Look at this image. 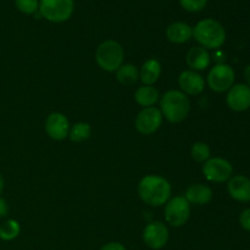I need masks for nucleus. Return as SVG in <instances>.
I'll return each instance as SVG.
<instances>
[{
  "label": "nucleus",
  "mask_w": 250,
  "mask_h": 250,
  "mask_svg": "<svg viewBox=\"0 0 250 250\" xmlns=\"http://www.w3.org/2000/svg\"><path fill=\"white\" fill-rule=\"evenodd\" d=\"M138 194L148 205L161 207L170 199L171 186L168 181L161 176L149 175L142 178L139 182Z\"/></svg>",
  "instance_id": "f257e3e1"
},
{
  "label": "nucleus",
  "mask_w": 250,
  "mask_h": 250,
  "mask_svg": "<svg viewBox=\"0 0 250 250\" xmlns=\"http://www.w3.org/2000/svg\"><path fill=\"white\" fill-rule=\"evenodd\" d=\"M160 111L171 124H180L189 115V98L180 90H168L160 100Z\"/></svg>",
  "instance_id": "f03ea898"
},
{
  "label": "nucleus",
  "mask_w": 250,
  "mask_h": 250,
  "mask_svg": "<svg viewBox=\"0 0 250 250\" xmlns=\"http://www.w3.org/2000/svg\"><path fill=\"white\" fill-rule=\"evenodd\" d=\"M193 37L205 49H217L226 41V31L220 22L212 19L198 22L193 28Z\"/></svg>",
  "instance_id": "7ed1b4c3"
},
{
  "label": "nucleus",
  "mask_w": 250,
  "mask_h": 250,
  "mask_svg": "<svg viewBox=\"0 0 250 250\" xmlns=\"http://www.w3.org/2000/svg\"><path fill=\"white\" fill-rule=\"evenodd\" d=\"M125 58V51L121 44L115 41H105L98 46L95 53V60L100 68L114 72L122 65Z\"/></svg>",
  "instance_id": "20e7f679"
},
{
  "label": "nucleus",
  "mask_w": 250,
  "mask_h": 250,
  "mask_svg": "<svg viewBox=\"0 0 250 250\" xmlns=\"http://www.w3.org/2000/svg\"><path fill=\"white\" fill-rule=\"evenodd\" d=\"M73 7V0H41L39 14L48 21L63 22L70 19Z\"/></svg>",
  "instance_id": "39448f33"
},
{
  "label": "nucleus",
  "mask_w": 250,
  "mask_h": 250,
  "mask_svg": "<svg viewBox=\"0 0 250 250\" xmlns=\"http://www.w3.org/2000/svg\"><path fill=\"white\" fill-rule=\"evenodd\" d=\"M190 215V204L185 197H175L165 207V220L173 227H181L187 224Z\"/></svg>",
  "instance_id": "423d86ee"
},
{
  "label": "nucleus",
  "mask_w": 250,
  "mask_h": 250,
  "mask_svg": "<svg viewBox=\"0 0 250 250\" xmlns=\"http://www.w3.org/2000/svg\"><path fill=\"white\" fill-rule=\"evenodd\" d=\"M234 83V71L227 63H217L208 75V84L214 92L224 93Z\"/></svg>",
  "instance_id": "0eeeda50"
},
{
  "label": "nucleus",
  "mask_w": 250,
  "mask_h": 250,
  "mask_svg": "<svg viewBox=\"0 0 250 250\" xmlns=\"http://www.w3.org/2000/svg\"><path fill=\"white\" fill-rule=\"evenodd\" d=\"M232 172H233L232 165L226 159L222 158L209 159L203 166V173L210 182H226L232 177Z\"/></svg>",
  "instance_id": "6e6552de"
},
{
  "label": "nucleus",
  "mask_w": 250,
  "mask_h": 250,
  "mask_svg": "<svg viewBox=\"0 0 250 250\" xmlns=\"http://www.w3.org/2000/svg\"><path fill=\"white\" fill-rule=\"evenodd\" d=\"M163 124V114L158 107H144L136 117V128L142 134H153Z\"/></svg>",
  "instance_id": "1a4fd4ad"
},
{
  "label": "nucleus",
  "mask_w": 250,
  "mask_h": 250,
  "mask_svg": "<svg viewBox=\"0 0 250 250\" xmlns=\"http://www.w3.org/2000/svg\"><path fill=\"white\" fill-rule=\"evenodd\" d=\"M143 241L150 249L159 250L168 241V229L163 222L154 221L146 225L143 231Z\"/></svg>",
  "instance_id": "9d476101"
},
{
  "label": "nucleus",
  "mask_w": 250,
  "mask_h": 250,
  "mask_svg": "<svg viewBox=\"0 0 250 250\" xmlns=\"http://www.w3.org/2000/svg\"><path fill=\"white\" fill-rule=\"evenodd\" d=\"M227 105L233 111H246L250 107V87L248 84L238 83L229 89L226 98Z\"/></svg>",
  "instance_id": "9b49d317"
},
{
  "label": "nucleus",
  "mask_w": 250,
  "mask_h": 250,
  "mask_svg": "<svg viewBox=\"0 0 250 250\" xmlns=\"http://www.w3.org/2000/svg\"><path fill=\"white\" fill-rule=\"evenodd\" d=\"M45 131L54 141H63L68 137L70 124L67 117L60 112H53L45 121Z\"/></svg>",
  "instance_id": "f8f14e48"
},
{
  "label": "nucleus",
  "mask_w": 250,
  "mask_h": 250,
  "mask_svg": "<svg viewBox=\"0 0 250 250\" xmlns=\"http://www.w3.org/2000/svg\"><path fill=\"white\" fill-rule=\"evenodd\" d=\"M178 84L185 94L198 95L204 90L205 81L202 76L193 70L183 71L178 77Z\"/></svg>",
  "instance_id": "ddd939ff"
},
{
  "label": "nucleus",
  "mask_w": 250,
  "mask_h": 250,
  "mask_svg": "<svg viewBox=\"0 0 250 250\" xmlns=\"http://www.w3.org/2000/svg\"><path fill=\"white\" fill-rule=\"evenodd\" d=\"M229 195L237 202H250V180L246 176H234L227 185Z\"/></svg>",
  "instance_id": "4468645a"
},
{
  "label": "nucleus",
  "mask_w": 250,
  "mask_h": 250,
  "mask_svg": "<svg viewBox=\"0 0 250 250\" xmlns=\"http://www.w3.org/2000/svg\"><path fill=\"white\" fill-rule=\"evenodd\" d=\"M186 61H187V65L193 71H203L207 67H209L211 58H210L209 51L205 48H203V46H194V48H192L187 53Z\"/></svg>",
  "instance_id": "2eb2a0df"
},
{
  "label": "nucleus",
  "mask_w": 250,
  "mask_h": 250,
  "mask_svg": "<svg viewBox=\"0 0 250 250\" xmlns=\"http://www.w3.org/2000/svg\"><path fill=\"white\" fill-rule=\"evenodd\" d=\"M166 36L171 43L182 44L193 37V28L185 22H173L167 27Z\"/></svg>",
  "instance_id": "dca6fc26"
},
{
  "label": "nucleus",
  "mask_w": 250,
  "mask_h": 250,
  "mask_svg": "<svg viewBox=\"0 0 250 250\" xmlns=\"http://www.w3.org/2000/svg\"><path fill=\"white\" fill-rule=\"evenodd\" d=\"M185 198L189 204L205 205L211 200L212 190L205 185H193L187 189Z\"/></svg>",
  "instance_id": "f3484780"
},
{
  "label": "nucleus",
  "mask_w": 250,
  "mask_h": 250,
  "mask_svg": "<svg viewBox=\"0 0 250 250\" xmlns=\"http://www.w3.org/2000/svg\"><path fill=\"white\" fill-rule=\"evenodd\" d=\"M161 75V65L156 59H149L143 63L139 78L146 85H153Z\"/></svg>",
  "instance_id": "a211bd4d"
},
{
  "label": "nucleus",
  "mask_w": 250,
  "mask_h": 250,
  "mask_svg": "<svg viewBox=\"0 0 250 250\" xmlns=\"http://www.w3.org/2000/svg\"><path fill=\"white\" fill-rule=\"evenodd\" d=\"M134 99L141 106L150 107L159 100V92L156 88L151 85H143L137 89Z\"/></svg>",
  "instance_id": "6ab92c4d"
},
{
  "label": "nucleus",
  "mask_w": 250,
  "mask_h": 250,
  "mask_svg": "<svg viewBox=\"0 0 250 250\" xmlns=\"http://www.w3.org/2000/svg\"><path fill=\"white\" fill-rule=\"evenodd\" d=\"M116 78L121 84L132 85L139 80V71L132 63H125L117 68Z\"/></svg>",
  "instance_id": "aec40b11"
},
{
  "label": "nucleus",
  "mask_w": 250,
  "mask_h": 250,
  "mask_svg": "<svg viewBox=\"0 0 250 250\" xmlns=\"http://www.w3.org/2000/svg\"><path fill=\"white\" fill-rule=\"evenodd\" d=\"M92 134V128L85 122H78V124L73 125L72 128L68 132V137L75 143H82V142L87 141Z\"/></svg>",
  "instance_id": "412c9836"
},
{
  "label": "nucleus",
  "mask_w": 250,
  "mask_h": 250,
  "mask_svg": "<svg viewBox=\"0 0 250 250\" xmlns=\"http://www.w3.org/2000/svg\"><path fill=\"white\" fill-rule=\"evenodd\" d=\"M21 227L20 224L15 220H7L4 224L0 225V239L5 242L14 241L20 234Z\"/></svg>",
  "instance_id": "4be33fe9"
},
{
  "label": "nucleus",
  "mask_w": 250,
  "mask_h": 250,
  "mask_svg": "<svg viewBox=\"0 0 250 250\" xmlns=\"http://www.w3.org/2000/svg\"><path fill=\"white\" fill-rule=\"evenodd\" d=\"M190 155L194 159L197 163H205L210 159V148L208 144L198 142V143L193 144L192 149H190Z\"/></svg>",
  "instance_id": "5701e85b"
},
{
  "label": "nucleus",
  "mask_w": 250,
  "mask_h": 250,
  "mask_svg": "<svg viewBox=\"0 0 250 250\" xmlns=\"http://www.w3.org/2000/svg\"><path fill=\"white\" fill-rule=\"evenodd\" d=\"M15 5L23 14L32 15L39 9V0H15Z\"/></svg>",
  "instance_id": "b1692460"
},
{
  "label": "nucleus",
  "mask_w": 250,
  "mask_h": 250,
  "mask_svg": "<svg viewBox=\"0 0 250 250\" xmlns=\"http://www.w3.org/2000/svg\"><path fill=\"white\" fill-rule=\"evenodd\" d=\"M181 6L189 12L202 11L208 4V0H180Z\"/></svg>",
  "instance_id": "393cba45"
},
{
  "label": "nucleus",
  "mask_w": 250,
  "mask_h": 250,
  "mask_svg": "<svg viewBox=\"0 0 250 250\" xmlns=\"http://www.w3.org/2000/svg\"><path fill=\"white\" fill-rule=\"evenodd\" d=\"M239 222L246 231L250 232V209L244 210L239 216Z\"/></svg>",
  "instance_id": "a878e982"
},
{
  "label": "nucleus",
  "mask_w": 250,
  "mask_h": 250,
  "mask_svg": "<svg viewBox=\"0 0 250 250\" xmlns=\"http://www.w3.org/2000/svg\"><path fill=\"white\" fill-rule=\"evenodd\" d=\"M99 250H127L122 246L121 243H117V242H111V243H107L105 246H103Z\"/></svg>",
  "instance_id": "bb28decb"
},
{
  "label": "nucleus",
  "mask_w": 250,
  "mask_h": 250,
  "mask_svg": "<svg viewBox=\"0 0 250 250\" xmlns=\"http://www.w3.org/2000/svg\"><path fill=\"white\" fill-rule=\"evenodd\" d=\"M7 204L2 198H0V219L5 217L7 215Z\"/></svg>",
  "instance_id": "cd10ccee"
},
{
  "label": "nucleus",
  "mask_w": 250,
  "mask_h": 250,
  "mask_svg": "<svg viewBox=\"0 0 250 250\" xmlns=\"http://www.w3.org/2000/svg\"><path fill=\"white\" fill-rule=\"evenodd\" d=\"M244 78H246L247 83L250 85V65L247 66L246 71H244Z\"/></svg>",
  "instance_id": "c85d7f7f"
},
{
  "label": "nucleus",
  "mask_w": 250,
  "mask_h": 250,
  "mask_svg": "<svg viewBox=\"0 0 250 250\" xmlns=\"http://www.w3.org/2000/svg\"><path fill=\"white\" fill-rule=\"evenodd\" d=\"M2 189H4V178H2L1 173H0V194L2 193Z\"/></svg>",
  "instance_id": "c756f323"
}]
</instances>
